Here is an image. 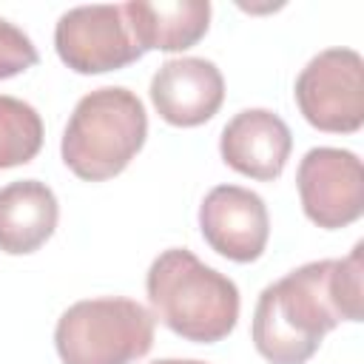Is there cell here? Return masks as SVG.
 Returning <instances> with one entry per match:
<instances>
[{"mask_svg":"<svg viewBox=\"0 0 364 364\" xmlns=\"http://www.w3.org/2000/svg\"><path fill=\"white\" fill-rule=\"evenodd\" d=\"M154 321L134 299H82L57 318L54 347L63 364H131L154 347Z\"/></svg>","mask_w":364,"mask_h":364,"instance_id":"277c9868","label":"cell"},{"mask_svg":"<svg viewBox=\"0 0 364 364\" xmlns=\"http://www.w3.org/2000/svg\"><path fill=\"white\" fill-rule=\"evenodd\" d=\"M37 60L40 57H37L31 37L23 28H17L14 23L0 17V80L28 71L31 65H37Z\"/></svg>","mask_w":364,"mask_h":364,"instance_id":"5bb4252c","label":"cell"},{"mask_svg":"<svg viewBox=\"0 0 364 364\" xmlns=\"http://www.w3.org/2000/svg\"><path fill=\"white\" fill-rule=\"evenodd\" d=\"M43 148V119L34 105L0 94V171L31 162Z\"/></svg>","mask_w":364,"mask_h":364,"instance_id":"4fadbf2b","label":"cell"},{"mask_svg":"<svg viewBox=\"0 0 364 364\" xmlns=\"http://www.w3.org/2000/svg\"><path fill=\"white\" fill-rule=\"evenodd\" d=\"M222 71L202 57L168 60L151 80V102L156 114L176 128H193L213 119V114L222 108Z\"/></svg>","mask_w":364,"mask_h":364,"instance_id":"9c48e42d","label":"cell"},{"mask_svg":"<svg viewBox=\"0 0 364 364\" xmlns=\"http://www.w3.org/2000/svg\"><path fill=\"white\" fill-rule=\"evenodd\" d=\"M205 242L230 262H256L270 236L267 205L259 193L239 185H216L199 205Z\"/></svg>","mask_w":364,"mask_h":364,"instance_id":"ba28073f","label":"cell"},{"mask_svg":"<svg viewBox=\"0 0 364 364\" xmlns=\"http://www.w3.org/2000/svg\"><path fill=\"white\" fill-rule=\"evenodd\" d=\"M139 51H185L210 26L208 0H131L122 6Z\"/></svg>","mask_w":364,"mask_h":364,"instance_id":"8fae6325","label":"cell"},{"mask_svg":"<svg viewBox=\"0 0 364 364\" xmlns=\"http://www.w3.org/2000/svg\"><path fill=\"white\" fill-rule=\"evenodd\" d=\"M60 60L77 74H105L125 68L142 57L131 37L122 6H77L68 9L54 28Z\"/></svg>","mask_w":364,"mask_h":364,"instance_id":"8992f818","label":"cell"},{"mask_svg":"<svg viewBox=\"0 0 364 364\" xmlns=\"http://www.w3.org/2000/svg\"><path fill=\"white\" fill-rule=\"evenodd\" d=\"M301 117L327 134H355L364 125V60L353 48L316 54L296 80Z\"/></svg>","mask_w":364,"mask_h":364,"instance_id":"5b68a950","label":"cell"},{"mask_svg":"<svg viewBox=\"0 0 364 364\" xmlns=\"http://www.w3.org/2000/svg\"><path fill=\"white\" fill-rule=\"evenodd\" d=\"M60 219L54 191L37 179H20L0 188V250L26 256L43 247Z\"/></svg>","mask_w":364,"mask_h":364,"instance_id":"7c38bea8","label":"cell"},{"mask_svg":"<svg viewBox=\"0 0 364 364\" xmlns=\"http://www.w3.org/2000/svg\"><path fill=\"white\" fill-rule=\"evenodd\" d=\"M154 318L196 344H216L236 327L239 287L185 247L162 250L145 276Z\"/></svg>","mask_w":364,"mask_h":364,"instance_id":"7a4b0ae2","label":"cell"},{"mask_svg":"<svg viewBox=\"0 0 364 364\" xmlns=\"http://www.w3.org/2000/svg\"><path fill=\"white\" fill-rule=\"evenodd\" d=\"M151 364H205V361H196V358H159V361H151Z\"/></svg>","mask_w":364,"mask_h":364,"instance_id":"9a60e30c","label":"cell"},{"mask_svg":"<svg viewBox=\"0 0 364 364\" xmlns=\"http://www.w3.org/2000/svg\"><path fill=\"white\" fill-rule=\"evenodd\" d=\"M361 250L347 259L307 262L267 284L253 310V344L270 364H304L341 321H361Z\"/></svg>","mask_w":364,"mask_h":364,"instance_id":"6da1fadb","label":"cell"},{"mask_svg":"<svg viewBox=\"0 0 364 364\" xmlns=\"http://www.w3.org/2000/svg\"><path fill=\"white\" fill-rule=\"evenodd\" d=\"M293 151V136L287 122L267 108L239 111L219 136V154L228 168L242 176L273 182Z\"/></svg>","mask_w":364,"mask_h":364,"instance_id":"30bf717a","label":"cell"},{"mask_svg":"<svg viewBox=\"0 0 364 364\" xmlns=\"http://www.w3.org/2000/svg\"><path fill=\"white\" fill-rule=\"evenodd\" d=\"M148 136V114L142 100L119 85L85 94L63 131L60 154L74 176L105 182L128 168Z\"/></svg>","mask_w":364,"mask_h":364,"instance_id":"3957f363","label":"cell"},{"mask_svg":"<svg viewBox=\"0 0 364 364\" xmlns=\"http://www.w3.org/2000/svg\"><path fill=\"white\" fill-rule=\"evenodd\" d=\"M304 216L324 228H347L364 213V168L353 151L310 148L296 173Z\"/></svg>","mask_w":364,"mask_h":364,"instance_id":"52a82bcc","label":"cell"}]
</instances>
